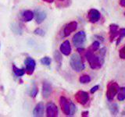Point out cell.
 Returning <instances> with one entry per match:
<instances>
[{
	"mask_svg": "<svg viewBox=\"0 0 125 117\" xmlns=\"http://www.w3.org/2000/svg\"><path fill=\"white\" fill-rule=\"evenodd\" d=\"M85 57L88 62L90 67L93 69H100L104 63V60L99 56V54L95 55L94 52H92L89 49L85 52Z\"/></svg>",
	"mask_w": 125,
	"mask_h": 117,
	"instance_id": "6da1fadb",
	"label": "cell"
},
{
	"mask_svg": "<svg viewBox=\"0 0 125 117\" xmlns=\"http://www.w3.org/2000/svg\"><path fill=\"white\" fill-rule=\"evenodd\" d=\"M70 65L71 68L77 73L81 72L85 67L82 58L77 54H73L70 59Z\"/></svg>",
	"mask_w": 125,
	"mask_h": 117,
	"instance_id": "7a4b0ae2",
	"label": "cell"
},
{
	"mask_svg": "<svg viewBox=\"0 0 125 117\" xmlns=\"http://www.w3.org/2000/svg\"><path fill=\"white\" fill-rule=\"evenodd\" d=\"M120 89L119 84L115 81H112L110 83H109L107 86V90H106V98L109 101L113 100L115 96L117 95L118 91Z\"/></svg>",
	"mask_w": 125,
	"mask_h": 117,
	"instance_id": "3957f363",
	"label": "cell"
},
{
	"mask_svg": "<svg viewBox=\"0 0 125 117\" xmlns=\"http://www.w3.org/2000/svg\"><path fill=\"white\" fill-rule=\"evenodd\" d=\"M86 41V34L84 31L81 30L76 33L73 37V44L77 48H80Z\"/></svg>",
	"mask_w": 125,
	"mask_h": 117,
	"instance_id": "277c9868",
	"label": "cell"
},
{
	"mask_svg": "<svg viewBox=\"0 0 125 117\" xmlns=\"http://www.w3.org/2000/svg\"><path fill=\"white\" fill-rule=\"evenodd\" d=\"M74 98H75V100L77 101V102L82 105H86L89 101L88 93L86 91H77L75 94V95H74Z\"/></svg>",
	"mask_w": 125,
	"mask_h": 117,
	"instance_id": "5b68a950",
	"label": "cell"
},
{
	"mask_svg": "<svg viewBox=\"0 0 125 117\" xmlns=\"http://www.w3.org/2000/svg\"><path fill=\"white\" fill-rule=\"evenodd\" d=\"M71 101H70L68 98H66L64 96H61L60 98V105L62 112L66 116H70V106Z\"/></svg>",
	"mask_w": 125,
	"mask_h": 117,
	"instance_id": "8992f818",
	"label": "cell"
},
{
	"mask_svg": "<svg viewBox=\"0 0 125 117\" xmlns=\"http://www.w3.org/2000/svg\"><path fill=\"white\" fill-rule=\"evenodd\" d=\"M24 64H25V71L26 73L28 74V75H31L35 69V66H36V62H35L34 59H33L31 57H27L25 61H24Z\"/></svg>",
	"mask_w": 125,
	"mask_h": 117,
	"instance_id": "52a82bcc",
	"label": "cell"
},
{
	"mask_svg": "<svg viewBox=\"0 0 125 117\" xmlns=\"http://www.w3.org/2000/svg\"><path fill=\"white\" fill-rule=\"evenodd\" d=\"M58 108L52 102H49L46 105V116L48 117H56L58 116Z\"/></svg>",
	"mask_w": 125,
	"mask_h": 117,
	"instance_id": "ba28073f",
	"label": "cell"
},
{
	"mask_svg": "<svg viewBox=\"0 0 125 117\" xmlns=\"http://www.w3.org/2000/svg\"><path fill=\"white\" fill-rule=\"evenodd\" d=\"M101 17V13L100 12L95 10V9H91L88 13V20L92 23H95L96 22H98L99 20V19Z\"/></svg>",
	"mask_w": 125,
	"mask_h": 117,
	"instance_id": "9c48e42d",
	"label": "cell"
},
{
	"mask_svg": "<svg viewBox=\"0 0 125 117\" xmlns=\"http://www.w3.org/2000/svg\"><path fill=\"white\" fill-rule=\"evenodd\" d=\"M77 28V23L76 21H72L67 23L63 29V36L68 37L69 35L75 31Z\"/></svg>",
	"mask_w": 125,
	"mask_h": 117,
	"instance_id": "30bf717a",
	"label": "cell"
},
{
	"mask_svg": "<svg viewBox=\"0 0 125 117\" xmlns=\"http://www.w3.org/2000/svg\"><path fill=\"white\" fill-rule=\"evenodd\" d=\"M52 92V85L48 81H44L42 84V95L44 98H48Z\"/></svg>",
	"mask_w": 125,
	"mask_h": 117,
	"instance_id": "8fae6325",
	"label": "cell"
},
{
	"mask_svg": "<svg viewBox=\"0 0 125 117\" xmlns=\"http://www.w3.org/2000/svg\"><path fill=\"white\" fill-rule=\"evenodd\" d=\"M119 35V26L115 23L109 25V40L113 42V40Z\"/></svg>",
	"mask_w": 125,
	"mask_h": 117,
	"instance_id": "7c38bea8",
	"label": "cell"
},
{
	"mask_svg": "<svg viewBox=\"0 0 125 117\" xmlns=\"http://www.w3.org/2000/svg\"><path fill=\"white\" fill-rule=\"evenodd\" d=\"M60 52L63 54L64 56H69L71 53V46H70V41L68 40H66L62 43L60 47Z\"/></svg>",
	"mask_w": 125,
	"mask_h": 117,
	"instance_id": "4fadbf2b",
	"label": "cell"
},
{
	"mask_svg": "<svg viewBox=\"0 0 125 117\" xmlns=\"http://www.w3.org/2000/svg\"><path fill=\"white\" fill-rule=\"evenodd\" d=\"M34 14L35 16V20H36L38 24L42 23L46 18V13L43 10H36Z\"/></svg>",
	"mask_w": 125,
	"mask_h": 117,
	"instance_id": "5bb4252c",
	"label": "cell"
},
{
	"mask_svg": "<svg viewBox=\"0 0 125 117\" xmlns=\"http://www.w3.org/2000/svg\"><path fill=\"white\" fill-rule=\"evenodd\" d=\"M44 104L42 102H39L37 104V105L35 106L33 111V115L34 116L36 117H41L43 116V113H44Z\"/></svg>",
	"mask_w": 125,
	"mask_h": 117,
	"instance_id": "9a60e30c",
	"label": "cell"
},
{
	"mask_svg": "<svg viewBox=\"0 0 125 117\" xmlns=\"http://www.w3.org/2000/svg\"><path fill=\"white\" fill-rule=\"evenodd\" d=\"M34 14L32 11L31 10H24L22 14V19L24 22H29L33 20Z\"/></svg>",
	"mask_w": 125,
	"mask_h": 117,
	"instance_id": "2e32d148",
	"label": "cell"
},
{
	"mask_svg": "<svg viewBox=\"0 0 125 117\" xmlns=\"http://www.w3.org/2000/svg\"><path fill=\"white\" fill-rule=\"evenodd\" d=\"M10 28L12 30V31L16 34H19V35H21L22 34V32H23V30H22V27H21V25L19 24V23H12L11 24V27H10Z\"/></svg>",
	"mask_w": 125,
	"mask_h": 117,
	"instance_id": "e0dca14e",
	"label": "cell"
},
{
	"mask_svg": "<svg viewBox=\"0 0 125 117\" xmlns=\"http://www.w3.org/2000/svg\"><path fill=\"white\" fill-rule=\"evenodd\" d=\"M13 71L14 73V74L17 77H21L23 76V74L25 73V69H23V68H21V69H20L18 67H17L14 64L13 65Z\"/></svg>",
	"mask_w": 125,
	"mask_h": 117,
	"instance_id": "ac0fdd59",
	"label": "cell"
},
{
	"mask_svg": "<svg viewBox=\"0 0 125 117\" xmlns=\"http://www.w3.org/2000/svg\"><path fill=\"white\" fill-rule=\"evenodd\" d=\"M117 99L120 101H122L125 99V87L120 88L118 93H117Z\"/></svg>",
	"mask_w": 125,
	"mask_h": 117,
	"instance_id": "d6986e66",
	"label": "cell"
},
{
	"mask_svg": "<svg viewBox=\"0 0 125 117\" xmlns=\"http://www.w3.org/2000/svg\"><path fill=\"white\" fill-rule=\"evenodd\" d=\"M79 81L81 84H88L90 81H91V77L90 76L87 75V74H84V75H82L79 78Z\"/></svg>",
	"mask_w": 125,
	"mask_h": 117,
	"instance_id": "ffe728a7",
	"label": "cell"
},
{
	"mask_svg": "<svg viewBox=\"0 0 125 117\" xmlns=\"http://www.w3.org/2000/svg\"><path fill=\"white\" fill-rule=\"evenodd\" d=\"M53 56H54V59L56 60V62H57V63L61 64L62 58V56H61L60 52H59V51H55Z\"/></svg>",
	"mask_w": 125,
	"mask_h": 117,
	"instance_id": "44dd1931",
	"label": "cell"
},
{
	"mask_svg": "<svg viewBox=\"0 0 125 117\" xmlns=\"http://www.w3.org/2000/svg\"><path fill=\"white\" fill-rule=\"evenodd\" d=\"M99 49V41H94L92 45L90 46V48H89V50H91L92 52H96V51H98Z\"/></svg>",
	"mask_w": 125,
	"mask_h": 117,
	"instance_id": "7402d4cb",
	"label": "cell"
},
{
	"mask_svg": "<svg viewBox=\"0 0 125 117\" xmlns=\"http://www.w3.org/2000/svg\"><path fill=\"white\" fill-rule=\"evenodd\" d=\"M38 89L37 85H36V84L34 83L33 85H32V89H31V93H30L31 96L32 98H35L37 95V94H38Z\"/></svg>",
	"mask_w": 125,
	"mask_h": 117,
	"instance_id": "603a6c76",
	"label": "cell"
},
{
	"mask_svg": "<svg viewBox=\"0 0 125 117\" xmlns=\"http://www.w3.org/2000/svg\"><path fill=\"white\" fill-rule=\"evenodd\" d=\"M40 62H42V64H43L44 66H50L51 62H52V60H51V58H50L49 57L45 56V57H43V58H42V59H41V61H40Z\"/></svg>",
	"mask_w": 125,
	"mask_h": 117,
	"instance_id": "cb8c5ba5",
	"label": "cell"
},
{
	"mask_svg": "<svg viewBox=\"0 0 125 117\" xmlns=\"http://www.w3.org/2000/svg\"><path fill=\"white\" fill-rule=\"evenodd\" d=\"M119 38L117 39V41H116V45H118L119 43L120 42L121 39H122L124 37H125V28H120L119 30Z\"/></svg>",
	"mask_w": 125,
	"mask_h": 117,
	"instance_id": "d4e9b609",
	"label": "cell"
},
{
	"mask_svg": "<svg viewBox=\"0 0 125 117\" xmlns=\"http://www.w3.org/2000/svg\"><path fill=\"white\" fill-rule=\"evenodd\" d=\"M77 111V108L75 106V105H74L72 101L70 102V116H73L75 114V112Z\"/></svg>",
	"mask_w": 125,
	"mask_h": 117,
	"instance_id": "484cf974",
	"label": "cell"
},
{
	"mask_svg": "<svg viewBox=\"0 0 125 117\" xmlns=\"http://www.w3.org/2000/svg\"><path fill=\"white\" fill-rule=\"evenodd\" d=\"M110 111L113 115H116L117 112H118V106H117L116 104H113L110 105Z\"/></svg>",
	"mask_w": 125,
	"mask_h": 117,
	"instance_id": "4316f807",
	"label": "cell"
},
{
	"mask_svg": "<svg viewBox=\"0 0 125 117\" xmlns=\"http://www.w3.org/2000/svg\"><path fill=\"white\" fill-rule=\"evenodd\" d=\"M119 56L122 59H125V45H124L119 51Z\"/></svg>",
	"mask_w": 125,
	"mask_h": 117,
	"instance_id": "83f0119b",
	"label": "cell"
},
{
	"mask_svg": "<svg viewBox=\"0 0 125 117\" xmlns=\"http://www.w3.org/2000/svg\"><path fill=\"white\" fill-rule=\"evenodd\" d=\"M34 33L35 34H37V35H39V36H44V35H45V31L43 30L42 29H41V28L35 29L34 31Z\"/></svg>",
	"mask_w": 125,
	"mask_h": 117,
	"instance_id": "f1b7e54d",
	"label": "cell"
},
{
	"mask_svg": "<svg viewBox=\"0 0 125 117\" xmlns=\"http://www.w3.org/2000/svg\"><path fill=\"white\" fill-rule=\"evenodd\" d=\"M99 85H95V86H94V87L91 89V91H90V92H91L92 94H94L95 92H96L98 90H99Z\"/></svg>",
	"mask_w": 125,
	"mask_h": 117,
	"instance_id": "f546056e",
	"label": "cell"
},
{
	"mask_svg": "<svg viewBox=\"0 0 125 117\" xmlns=\"http://www.w3.org/2000/svg\"><path fill=\"white\" fill-rule=\"evenodd\" d=\"M120 5L122 7H125V0H120Z\"/></svg>",
	"mask_w": 125,
	"mask_h": 117,
	"instance_id": "4dcf8cb0",
	"label": "cell"
},
{
	"mask_svg": "<svg viewBox=\"0 0 125 117\" xmlns=\"http://www.w3.org/2000/svg\"><path fill=\"white\" fill-rule=\"evenodd\" d=\"M88 116V111L83 112H82V114H81V116H83V117H84V116Z\"/></svg>",
	"mask_w": 125,
	"mask_h": 117,
	"instance_id": "1f68e13d",
	"label": "cell"
},
{
	"mask_svg": "<svg viewBox=\"0 0 125 117\" xmlns=\"http://www.w3.org/2000/svg\"><path fill=\"white\" fill-rule=\"evenodd\" d=\"M44 2H49V3H51V2H52L54 0H43Z\"/></svg>",
	"mask_w": 125,
	"mask_h": 117,
	"instance_id": "d6a6232c",
	"label": "cell"
},
{
	"mask_svg": "<svg viewBox=\"0 0 125 117\" xmlns=\"http://www.w3.org/2000/svg\"><path fill=\"white\" fill-rule=\"evenodd\" d=\"M123 116H125V112H124V113H123Z\"/></svg>",
	"mask_w": 125,
	"mask_h": 117,
	"instance_id": "836d02e7",
	"label": "cell"
},
{
	"mask_svg": "<svg viewBox=\"0 0 125 117\" xmlns=\"http://www.w3.org/2000/svg\"><path fill=\"white\" fill-rule=\"evenodd\" d=\"M59 1H64V0H59Z\"/></svg>",
	"mask_w": 125,
	"mask_h": 117,
	"instance_id": "e575fe53",
	"label": "cell"
},
{
	"mask_svg": "<svg viewBox=\"0 0 125 117\" xmlns=\"http://www.w3.org/2000/svg\"><path fill=\"white\" fill-rule=\"evenodd\" d=\"M124 15H125V13H124Z\"/></svg>",
	"mask_w": 125,
	"mask_h": 117,
	"instance_id": "d590c367",
	"label": "cell"
}]
</instances>
